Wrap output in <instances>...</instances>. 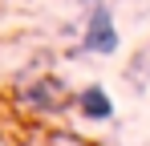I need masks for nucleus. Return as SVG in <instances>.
<instances>
[{"mask_svg":"<svg viewBox=\"0 0 150 146\" xmlns=\"http://www.w3.org/2000/svg\"><path fill=\"white\" fill-rule=\"evenodd\" d=\"M16 101H21L25 110H33V114H57V110L69 106V89H65V81H57V77H37L33 85L21 89Z\"/></svg>","mask_w":150,"mask_h":146,"instance_id":"obj_2","label":"nucleus"},{"mask_svg":"<svg viewBox=\"0 0 150 146\" xmlns=\"http://www.w3.org/2000/svg\"><path fill=\"white\" fill-rule=\"evenodd\" d=\"M81 49H85V53H101V57L118 53V28H114V12H110L101 0L89 8V21H85V33H81Z\"/></svg>","mask_w":150,"mask_h":146,"instance_id":"obj_1","label":"nucleus"},{"mask_svg":"<svg viewBox=\"0 0 150 146\" xmlns=\"http://www.w3.org/2000/svg\"><path fill=\"white\" fill-rule=\"evenodd\" d=\"M77 110H81L85 122H110L114 118V101H110V94L101 85H85L77 94Z\"/></svg>","mask_w":150,"mask_h":146,"instance_id":"obj_3","label":"nucleus"}]
</instances>
